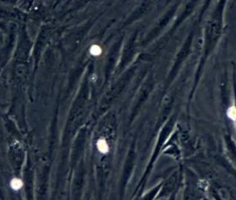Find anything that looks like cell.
I'll return each mask as SVG.
<instances>
[{"instance_id":"3","label":"cell","mask_w":236,"mask_h":200,"mask_svg":"<svg viewBox=\"0 0 236 200\" xmlns=\"http://www.w3.org/2000/svg\"><path fill=\"white\" fill-rule=\"evenodd\" d=\"M227 115H228V117L229 119H231L232 121H235L236 120V107L235 106H232V107H230V108L228 110Z\"/></svg>"},{"instance_id":"1","label":"cell","mask_w":236,"mask_h":200,"mask_svg":"<svg viewBox=\"0 0 236 200\" xmlns=\"http://www.w3.org/2000/svg\"><path fill=\"white\" fill-rule=\"evenodd\" d=\"M97 147L98 150L103 154H107L110 151V148L108 145V143L105 138H99L97 142Z\"/></svg>"},{"instance_id":"4","label":"cell","mask_w":236,"mask_h":200,"mask_svg":"<svg viewBox=\"0 0 236 200\" xmlns=\"http://www.w3.org/2000/svg\"><path fill=\"white\" fill-rule=\"evenodd\" d=\"M90 53L92 54V56H99L102 53V49L100 46L97 45H93L92 47L90 48Z\"/></svg>"},{"instance_id":"2","label":"cell","mask_w":236,"mask_h":200,"mask_svg":"<svg viewBox=\"0 0 236 200\" xmlns=\"http://www.w3.org/2000/svg\"><path fill=\"white\" fill-rule=\"evenodd\" d=\"M22 186H23V183H22V180H20V179L15 178V179H12L10 181V186L13 190H20L22 187Z\"/></svg>"}]
</instances>
